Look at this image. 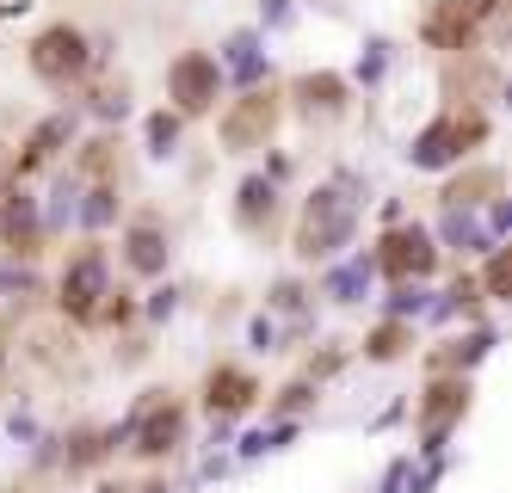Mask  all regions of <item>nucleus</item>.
<instances>
[{
	"label": "nucleus",
	"instance_id": "obj_17",
	"mask_svg": "<svg viewBox=\"0 0 512 493\" xmlns=\"http://www.w3.org/2000/svg\"><path fill=\"white\" fill-rule=\"evenodd\" d=\"M75 136V118L68 111H56V118H44L38 130H31V142H25V155H19V173H31V167H44V161H56V148Z\"/></svg>",
	"mask_w": 512,
	"mask_h": 493
},
{
	"label": "nucleus",
	"instance_id": "obj_12",
	"mask_svg": "<svg viewBox=\"0 0 512 493\" xmlns=\"http://www.w3.org/2000/svg\"><path fill=\"white\" fill-rule=\"evenodd\" d=\"M253 395H260V383H253L247 370H235V364H216L210 383H204V407L216 413V420H235V413H247Z\"/></svg>",
	"mask_w": 512,
	"mask_h": 493
},
{
	"label": "nucleus",
	"instance_id": "obj_16",
	"mask_svg": "<svg viewBox=\"0 0 512 493\" xmlns=\"http://www.w3.org/2000/svg\"><path fill=\"white\" fill-rule=\"evenodd\" d=\"M432 241H445V247H457V253H482V247H494V235H488L469 210H457V204H445V216H438V235H432Z\"/></svg>",
	"mask_w": 512,
	"mask_h": 493
},
{
	"label": "nucleus",
	"instance_id": "obj_28",
	"mask_svg": "<svg viewBox=\"0 0 512 493\" xmlns=\"http://www.w3.org/2000/svg\"><path fill=\"white\" fill-rule=\"evenodd\" d=\"M173 309H179V290H173V284H167V290H155V296H149V315H155V321H167V315H173Z\"/></svg>",
	"mask_w": 512,
	"mask_h": 493
},
{
	"label": "nucleus",
	"instance_id": "obj_24",
	"mask_svg": "<svg viewBox=\"0 0 512 493\" xmlns=\"http://www.w3.org/2000/svg\"><path fill=\"white\" fill-rule=\"evenodd\" d=\"M383 62H389V44H383V37H371V44H364V62H358V81H377Z\"/></svg>",
	"mask_w": 512,
	"mask_h": 493
},
{
	"label": "nucleus",
	"instance_id": "obj_31",
	"mask_svg": "<svg viewBox=\"0 0 512 493\" xmlns=\"http://www.w3.org/2000/svg\"><path fill=\"white\" fill-rule=\"evenodd\" d=\"M253 346L272 352V346H278V327H272V321H253Z\"/></svg>",
	"mask_w": 512,
	"mask_h": 493
},
{
	"label": "nucleus",
	"instance_id": "obj_18",
	"mask_svg": "<svg viewBox=\"0 0 512 493\" xmlns=\"http://www.w3.org/2000/svg\"><path fill=\"white\" fill-rule=\"evenodd\" d=\"M371 278H377V259L358 253V259H346V265H334V272H327V296H334V302H364Z\"/></svg>",
	"mask_w": 512,
	"mask_h": 493
},
{
	"label": "nucleus",
	"instance_id": "obj_9",
	"mask_svg": "<svg viewBox=\"0 0 512 493\" xmlns=\"http://www.w3.org/2000/svg\"><path fill=\"white\" fill-rule=\"evenodd\" d=\"M463 407H469V383H463V376L426 389V401H420V432H426V450H432V457H438V444H445V432H451V420H457Z\"/></svg>",
	"mask_w": 512,
	"mask_h": 493
},
{
	"label": "nucleus",
	"instance_id": "obj_4",
	"mask_svg": "<svg viewBox=\"0 0 512 493\" xmlns=\"http://www.w3.org/2000/svg\"><path fill=\"white\" fill-rule=\"evenodd\" d=\"M87 68H93V37L81 25H44L31 37V74H38V81L68 87V81H81Z\"/></svg>",
	"mask_w": 512,
	"mask_h": 493
},
{
	"label": "nucleus",
	"instance_id": "obj_2",
	"mask_svg": "<svg viewBox=\"0 0 512 493\" xmlns=\"http://www.w3.org/2000/svg\"><path fill=\"white\" fill-rule=\"evenodd\" d=\"M186 438V407H179L167 389H149L136 401V413L112 432V444H130L136 457H167V450Z\"/></svg>",
	"mask_w": 512,
	"mask_h": 493
},
{
	"label": "nucleus",
	"instance_id": "obj_27",
	"mask_svg": "<svg viewBox=\"0 0 512 493\" xmlns=\"http://www.w3.org/2000/svg\"><path fill=\"white\" fill-rule=\"evenodd\" d=\"M93 111H99V118H124V87H105L93 99Z\"/></svg>",
	"mask_w": 512,
	"mask_h": 493
},
{
	"label": "nucleus",
	"instance_id": "obj_15",
	"mask_svg": "<svg viewBox=\"0 0 512 493\" xmlns=\"http://www.w3.org/2000/svg\"><path fill=\"white\" fill-rule=\"evenodd\" d=\"M272 210H278V185L266 179V173H247L241 179V204H235V222L247 235H260L266 222H272Z\"/></svg>",
	"mask_w": 512,
	"mask_h": 493
},
{
	"label": "nucleus",
	"instance_id": "obj_23",
	"mask_svg": "<svg viewBox=\"0 0 512 493\" xmlns=\"http://www.w3.org/2000/svg\"><path fill=\"white\" fill-rule=\"evenodd\" d=\"M408 315H426V284H395L389 290V321H408Z\"/></svg>",
	"mask_w": 512,
	"mask_h": 493
},
{
	"label": "nucleus",
	"instance_id": "obj_8",
	"mask_svg": "<svg viewBox=\"0 0 512 493\" xmlns=\"http://www.w3.org/2000/svg\"><path fill=\"white\" fill-rule=\"evenodd\" d=\"M272 124H278V99L260 93V87H247V99L223 118V148H229V155H247L253 142L272 136Z\"/></svg>",
	"mask_w": 512,
	"mask_h": 493
},
{
	"label": "nucleus",
	"instance_id": "obj_20",
	"mask_svg": "<svg viewBox=\"0 0 512 493\" xmlns=\"http://www.w3.org/2000/svg\"><path fill=\"white\" fill-rule=\"evenodd\" d=\"M87 204H75V216L87 222V229H105V222H112L118 216V192H112V185H93V192H81Z\"/></svg>",
	"mask_w": 512,
	"mask_h": 493
},
{
	"label": "nucleus",
	"instance_id": "obj_11",
	"mask_svg": "<svg viewBox=\"0 0 512 493\" xmlns=\"http://www.w3.org/2000/svg\"><path fill=\"white\" fill-rule=\"evenodd\" d=\"M216 68L229 74L235 87H260L266 74H272V56H266V37L260 31H235L229 44H223V56H216Z\"/></svg>",
	"mask_w": 512,
	"mask_h": 493
},
{
	"label": "nucleus",
	"instance_id": "obj_29",
	"mask_svg": "<svg viewBox=\"0 0 512 493\" xmlns=\"http://www.w3.org/2000/svg\"><path fill=\"white\" fill-rule=\"evenodd\" d=\"M303 401H309V383H290V389L278 395V413H297Z\"/></svg>",
	"mask_w": 512,
	"mask_h": 493
},
{
	"label": "nucleus",
	"instance_id": "obj_1",
	"mask_svg": "<svg viewBox=\"0 0 512 493\" xmlns=\"http://www.w3.org/2000/svg\"><path fill=\"white\" fill-rule=\"evenodd\" d=\"M358 179L340 173L334 185H321V192L303 204V222H297V253L303 259H334L340 247H352L358 235Z\"/></svg>",
	"mask_w": 512,
	"mask_h": 493
},
{
	"label": "nucleus",
	"instance_id": "obj_10",
	"mask_svg": "<svg viewBox=\"0 0 512 493\" xmlns=\"http://www.w3.org/2000/svg\"><path fill=\"white\" fill-rule=\"evenodd\" d=\"M475 19H482L475 0H438V7L426 13V25H420V37H426L432 50H463L469 37H475Z\"/></svg>",
	"mask_w": 512,
	"mask_h": 493
},
{
	"label": "nucleus",
	"instance_id": "obj_25",
	"mask_svg": "<svg viewBox=\"0 0 512 493\" xmlns=\"http://www.w3.org/2000/svg\"><path fill=\"white\" fill-rule=\"evenodd\" d=\"M290 19H297V7H290V0H260V25H266V31H284Z\"/></svg>",
	"mask_w": 512,
	"mask_h": 493
},
{
	"label": "nucleus",
	"instance_id": "obj_5",
	"mask_svg": "<svg viewBox=\"0 0 512 493\" xmlns=\"http://www.w3.org/2000/svg\"><path fill=\"white\" fill-rule=\"evenodd\" d=\"M377 272H389L395 284H420V278H432V265H438V241H432V229H420V222H395V229L377 241Z\"/></svg>",
	"mask_w": 512,
	"mask_h": 493
},
{
	"label": "nucleus",
	"instance_id": "obj_26",
	"mask_svg": "<svg viewBox=\"0 0 512 493\" xmlns=\"http://www.w3.org/2000/svg\"><path fill=\"white\" fill-rule=\"evenodd\" d=\"M488 253H494L488 272H482V278H488V296H506V253H500V247H488Z\"/></svg>",
	"mask_w": 512,
	"mask_h": 493
},
{
	"label": "nucleus",
	"instance_id": "obj_7",
	"mask_svg": "<svg viewBox=\"0 0 512 493\" xmlns=\"http://www.w3.org/2000/svg\"><path fill=\"white\" fill-rule=\"evenodd\" d=\"M112 296V272H105V253L99 247H81L62 272V309L75 321H99V302Z\"/></svg>",
	"mask_w": 512,
	"mask_h": 493
},
{
	"label": "nucleus",
	"instance_id": "obj_22",
	"mask_svg": "<svg viewBox=\"0 0 512 493\" xmlns=\"http://www.w3.org/2000/svg\"><path fill=\"white\" fill-rule=\"evenodd\" d=\"M401 346H408V327H401V321H383L371 339H364V352H371L377 364H389V358H401Z\"/></svg>",
	"mask_w": 512,
	"mask_h": 493
},
{
	"label": "nucleus",
	"instance_id": "obj_21",
	"mask_svg": "<svg viewBox=\"0 0 512 493\" xmlns=\"http://www.w3.org/2000/svg\"><path fill=\"white\" fill-rule=\"evenodd\" d=\"M142 136H149V155H155V161H167L173 148H179V111H155Z\"/></svg>",
	"mask_w": 512,
	"mask_h": 493
},
{
	"label": "nucleus",
	"instance_id": "obj_30",
	"mask_svg": "<svg viewBox=\"0 0 512 493\" xmlns=\"http://www.w3.org/2000/svg\"><path fill=\"white\" fill-rule=\"evenodd\" d=\"M272 302H278V309H303V290H297V284H290V278H284V284L272 290Z\"/></svg>",
	"mask_w": 512,
	"mask_h": 493
},
{
	"label": "nucleus",
	"instance_id": "obj_19",
	"mask_svg": "<svg viewBox=\"0 0 512 493\" xmlns=\"http://www.w3.org/2000/svg\"><path fill=\"white\" fill-rule=\"evenodd\" d=\"M488 192H500V173H494V167H475V173H463V179H451V185H445V204L475 210Z\"/></svg>",
	"mask_w": 512,
	"mask_h": 493
},
{
	"label": "nucleus",
	"instance_id": "obj_6",
	"mask_svg": "<svg viewBox=\"0 0 512 493\" xmlns=\"http://www.w3.org/2000/svg\"><path fill=\"white\" fill-rule=\"evenodd\" d=\"M216 93H223V68H216V56H204V50L173 56V68H167V99H173L179 118H198V111H210Z\"/></svg>",
	"mask_w": 512,
	"mask_h": 493
},
{
	"label": "nucleus",
	"instance_id": "obj_13",
	"mask_svg": "<svg viewBox=\"0 0 512 493\" xmlns=\"http://www.w3.org/2000/svg\"><path fill=\"white\" fill-rule=\"evenodd\" d=\"M290 99H297V111H303V118H334V111L346 105V81L321 68V74H303V81L290 87Z\"/></svg>",
	"mask_w": 512,
	"mask_h": 493
},
{
	"label": "nucleus",
	"instance_id": "obj_14",
	"mask_svg": "<svg viewBox=\"0 0 512 493\" xmlns=\"http://www.w3.org/2000/svg\"><path fill=\"white\" fill-rule=\"evenodd\" d=\"M167 235L155 229V222H136V229L124 235V265H130V272H142V278H161L167 272Z\"/></svg>",
	"mask_w": 512,
	"mask_h": 493
},
{
	"label": "nucleus",
	"instance_id": "obj_3",
	"mask_svg": "<svg viewBox=\"0 0 512 493\" xmlns=\"http://www.w3.org/2000/svg\"><path fill=\"white\" fill-rule=\"evenodd\" d=\"M482 136H488V118H482V111H475V105H451L445 118H432V124L414 136L408 161L426 167V173H432V167H451V161H463Z\"/></svg>",
	"mask_w": 512,
	"mask_h": 493
}]
</instances>
